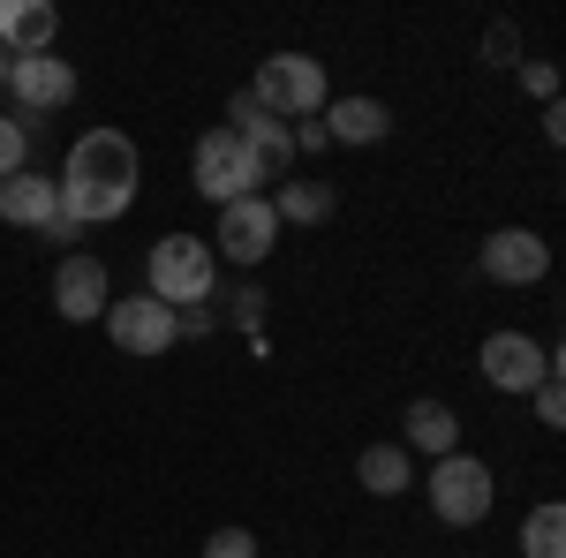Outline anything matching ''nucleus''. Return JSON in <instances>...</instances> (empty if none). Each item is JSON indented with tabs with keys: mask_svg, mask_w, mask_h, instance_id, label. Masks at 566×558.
I'll return each mask as SVG.
<instances>
[{
	"mask_svg": "<svg viewBox=\"0 0 566 558\" xmlns=\"http://www.w3.org/2000/svg\"><path fill=\"white\" fill-rule=\"evenodd\" d=\"M61 219H76V227H114V219H129L136 204V181H144V159H136V136L122 129H84L69 144V159H61Z\"/></svg>",
	"mask_w": 566,
	"mask_h": 558,
	"instance_id": "f257e3e1",
	"label": "nucleus"
},
{
	"mask_svg": "<svg viewBox=\"0 0 566 558\" xmlns=\"http://www.w3.org/2000/svg\"><path fill=\"white\" fill-rule=\"evenodd\" d=\"M250 98H258L272 122H317L325 106H333V84H325V61L317 53H264L258 61V76H250Z\"/></svg>",
	"mask_w": 566,
	"mask_h": 558,
	"instance_id": "f03ea898",
	"label": "nucleus"
},
{
	"mask_svg": "<svg viewBox=\"0 0 566 558\" xmlns=\"http://www.w3.org/2000/svg\"><path fill=\"white\" fill-rule=\"evenodd\" d=\"M189 181H197L205 204H242V197H264L272 173H264V159L242 144V136L219 122V129L197 136V151H189Z\"/></svg>",
	"mask_w": 566,
	"mask_h": 558,
	"instance_id": "7ed1b4c3",
	"label": "nucleus"
},
{
	"mask_svg": "<svg viewBox=\"0 0 566 558\" xmlns=\"http://www.w3.org/2000/svg\"><path fill=\"white\" fill-rule=\"evenodd\" d=\"M423 498H431V514L446 520V528H483L491 506H499V475H491V461H476V453H446V461H431V475H423Z\"/></svg>",
	"mask_w": 566,
	"mask_h": 558,
	"instance_id": "20e7f679",
	"label": "nucleus"
},
{
	"mask_svg": "<svg viewBox=\"0 0 566 558\" xmlns=\"http://www.w3.org/2000/svg\"><path fill=\"white\" fill-rule=\"evenodd\" d=\"M151 280H144V295H159L167 309H189V302H212L219 287V257L205 234H167V242H151V264H144Z\"/></svg>",
	"mask_w": 566,
	"mask_h": 558,
	"instance_id": "39448f33",
	"label": "nucleus"
},
{
	"mask_svg": "<svg viewBox=\"0 0 566 558\" xmlns=\"http://www.w3.org/2000/svg\"><path fill=\"white\" fill-rule=\"evenodd\" d=\"M476 370H483V386L491 392H536L552 370H559V347H544V340H528V333H491V340L476 347Z\"/></svg>",
	"mask_w": 566,
	"mask_h": 558,
	"instance_id": "423d86ee",
	"label": "nucleus"
},
{
	"mask_svg": "<svg viewBox=\"0 0 566 558\" xmlns=\"http://www.w3.org/2000/svg\"><path fill=\"white\" fill-rule=\"evenodd\" d=\"M98 325H106V340L122 347V355H136V362H159V355L175 347V309L159 295H114Z\"/></svg>",
	"mask_w": 566,
	"mask_h": 558,
	"instance_id": "0eeeda50",
	"label": "nucleus"
},
{
	"mask_svg": "<svg viewBox=\"0 0 566 558\" xmlns=\"http://www.w3.org/2000/svg\"><path fill=\"white\" fill-rule=\"evenodd\" d=\"M280 250V212H272V197H242V204H219V234H212V257L227 264H264Z\"/></svg>",
	"mask_w": 566,
	"mask_h": 558,
	"instance_id": "6e6552de",
	"label": "nucleus"
},
{
	"mask_svg": "<svg viewBox=\"0 0 566 558\" xmlns=\"http://www.w3.org/2000/svg\"><path fill=\"white\" fill-rule=\"evenodd\" d=\"M8 91H15V122L31 129L39 114H61L76 98V69L61 53H23V61H8Z\"/></svg>",
	"mask_w": 566,
	"mask_h": 558,
	"instance_id": "1a4fd4ad",
	"label": "nucleus"
},
{
	"mask_svg": "<svg viewBox=\"0 0 566 558\" xmlns=\"http://www.w3.org/2000/svg\"><path fill=\"white\" fill-rule=\"evenodd\" d=\"M106 302H114V272H106V257L69 250V257L53 264V309H61L69 325H98Z\"/></svg>",
	"mask_w": 566,
	"mask_h": 558,
	"instance_id": "9d476101",
	"label": "nucleus"
},
{
	"mask_svg": "<svg viewBox=\"0 0 566 558\" xmlns=\"http://www.w3.org/2000/svg\"><path fill=\"white\" fill-rule=\"evenodd\" d=\"M476 264H483V280H499V287H536L552 272V242L536 227H499V234H483Z\"/></svg>",
	"mask_w": 566,
	"mask_h": 558,
	"instance_id": "9b49d317",
	"label": "nucleus"
},
{
	"mask_svg": "<svg viewBox=\"0 0 566 558\" xmlns=\"http://www.w3.org/2000/svg\"><path fill=\"white\" fill-rule=\"evenodd\" d=\"M227 129L264 159V173H280V181H287V167H295V136H287V122H272L250 91H234V98H227Z\"/></svg>",
	"mask_w": 566,
	"mask_h": 558,
	"instance_id": "f8f14e48",
	"label": "nucleus"
},
{
	"mask_svg": "<svg viewBox=\"0 0 566 558\" xmlns=\"http://www.w3.org/2000/svg\"><path fill=\"white\" fill-rule=\"evenodd\" d=\"M317 122H325V144H355V151H370V144H386V136H392V106H386V98H370V91H348V98H333Z\"/></svg>",
	"mask_w": 566,
	"mask_h": 558,
	"instance_id": "ddd939ff",
	"label": "nucleus"
},
{
	"mask_svg": "<svg viewBox=\"0 0 566 558\" xmlns=\"http://www.w3.org/2000/svg\"><path fill=\"white\" fill-rule=\"evenodd\" d=\"M0 219H8V227H31V234H39L45 219H61V181H53L45 167L8 173V181H0Z\"/></svg>",
	"mask_w": 566,
	"mask_h": 558,
	"instance_id": "4468645a",
	"label": "nucleus"
},
{
	"mask_svg": "<svg viewBox=\"0 0 566 558\" xmlns=\"http://www.w3.org/2000/svg\"><path fill=\"white\" fill-rule=\"evenodd\" d=\"M53 39H61L53 0H0V53H8V61H23V53H53Z\"/></svg>",
	"mask_w": 566,
	"mask_h": 558,
	"instance_id": "2eb2a0df",
	"label": "nucleus"
},
{
	"mask_svg": "<svg viewBox=\"0 0 566 558\" xmlns=\"http://www.w3.org/2000/svg\"><path fill=\"white\" fill-rule=\"evenodd\" d=\"M400 445L408 453H431V461H446V453H461V415L446 408V400H408L400 408Z\"/></svg>",
	"mask_w": 566,
	"mask_h": 558,
	"instance_id": "dca6fc26",
	"label": "nucleus"
},
{
	"mask_svg": "<svg viewBox=\"0 0 566 558\" xmlns=\"http://www.w3.org/2000/svg\"><path fill=\"white\" fill-rule=\"evenodd\" d=\"M355 483H363L370 498H400V491H416V453H408L400 438H378V445L355 453Z\"/></svg>",
	"mask_w": 566,
	"mask_h": 558,
	"instance_id": "f3484780",
	"label": "nucleus"
},
{
	"mask_svg": "<svg viewBox=\"0 0 566 558\" xmlns=\"http://www.w3.org/2000/svg\"><path fill=\"white\" fill-rule=\"evenodd\" d=\"M272 212H280V227H325V219L340 212V189L333 181H280Z\"/></svg>",
	"mask_w": 566,
	"mask_h": 558,
	"instance_id": "a211bd4d",
	"label": "nucleus"
},
{
	"mask_svg": "<svg viewBox=\"0 0 566 558\" xmlns=\"http://www.w3.org/2000/svg\"><path fill=\"white\" fill-rule=\"evenodd\" d=\"M522 558H566V506L544 498L522 514Z\"/></svg>",
	"mask_w": 566,
	"mask_h": 558,
	"instance_id": "6ab92c4d",
	"label": "nucleus"
},
{
	"mask_svg": "<svg viewBox=\"0 0 566 558\" xmlns=\"http://www.w3.org/2000/svg\"><path fill=\"white\" fill-rule=\"evenodd\" d=\"M264 309H272V295H264L258 280L227 287V325H234V333H250V340H258V333H264Z\"/></svg>",
	"mask_w": 566,
	"mask_h": 558,
	"instance_id": "aec40b11",
	"label": "nucleus"
},
{
	"mask_svg": "<svg viewBox=\"0 0 566 558\" xmlns=\"http://www.w3.org/2000/svg\"><path fill=\"white\" fill-rule=\"evenodd\" d=\"M23 167H31V129H23L15 114H0V181L23 173Z\"/></svg>",
	"mask_w": 566,
	"mask_h": 558,
	"instance_id": "412c9836",
	"label": "nucleus"
},
{
	"mask_svg": "<svg viewBox=\"0 0 566 558\" xmlns=\"http://www.w3.org/2000/svg\"><path fill=\"white\" fill-rule=\"evenodd\" d=\"M528 400H536V423H544V430H566V386H559V370L528 392Z\"/></svg>",
	"mask_w": 566,
	"mask_h": 558,
	"instance_id": "4be33fe9",
	"label": "nucleus"
},
{
	"mask_svg": "<svg viewBox=\"0 0 566 558\" xmlns=\"http://www.w3.org/2000/svg\"><path fill=\"white\" fill-rule=\"evenodd\" d=\"M522 91L536 106H559V69L552 61H522Z\"/></svg>",
	"mask_w": 566,
	"mask_h": 558,
	"instance_id": "5701e85b",
	"label": "nucleus"
},
{
	"mask_svg": "<svg viewBox=\"0 0 566 558\" xmlns=\"http://www.w3.org/2000/svg\"><path fill=\"white\" fill-rule=\"evenodd\" d=\"M205 558H258V536L250 528H212L205 536Z\"/></svg>",
	"mask_w": 566,
	"mask_h": 558,
	"instance_id": "b1692460",
	"label": "nucleus"
},
{
	"mask_svg": "<svg viewBox=\"0 0 566 558\" xmlns=\"http://www.w3.org/2000/svg\"><path fill=\"white\" fill-rule=\"evenodd\" d=\"M212 333H219L212 302H189V309H175V340H212Z\"/></svg>",
	"mask_w": 566,
	"mask_h": 558,
	"instance_id": "393cba45",
	"label": "nucleus"
},
{
	"mask_svg": "<svg viewBox=\"0 0 566 558\" xmlns=\"http://www.w3.org/2000/svg\"><path fill=\"white\" fill-rule=\"evenodd\" d=\"M514 23H491V39H483V53H491V61H514Z\"/></svg>",
	"mask_w": 566,
	"mask_h": 558,
	"instance_id": "a878e982",
	"label": "nucleus"
},
{
	"mask_svg": "<svg viewBox=\"0 0 566 558\" xmlns=\"http://www.w3.org/2000/svg\"><path fill=\"white\" fill-rule=\"evenodd\" d=\"M39 234H45V242H61V250H76V242H84V227H76V219H45Z\"/></svg>",
	"mask_w": 566,
	"mask_h": 558,
	"instance_id": "bb28decb",
	"label": "nucleus"
},
{
	"mask_svg": "<svg viewBox=\"0 0 566 558\" xmlns=\"http://www.w3.org/2000/svg\"><path fill=\"white\" fill-rule=\"evenodd\" d=\"M0 84H8V53H0Z\"/></svg>",
	"mask_w": 566,
	"mask_h": 558,
	"instance_id": "cd10ccee",
	"label": "nucleus"
}]
</instances>
